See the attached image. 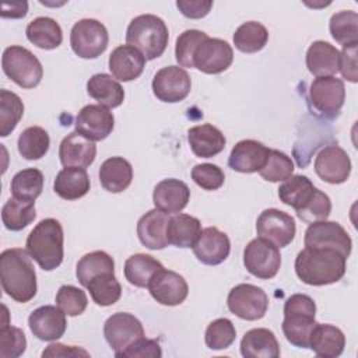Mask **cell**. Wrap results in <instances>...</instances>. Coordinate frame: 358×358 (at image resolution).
<instances>
[{"label":"cell","mask_w":358,"mask_h":358,"mask_svg":"<svg viewBox=\"0 0 358 358\" xmlns=\"http://www.w3.org/2000/svg\"><path fill=\"white\" fill-rule=\"evenodd\" d=\"M28 250L6 249L0 255V281L3 291L15 302L25 303L36 295V273Z\"/></svg>","instance_id":"1"},{"label":"cell","mask_w":358,"mask_h":358,"mask_svg":"<svg viewBox=\"0 0 358 358\" xmlns=\"http://www.w3.org/2000/svg\"><path fill=\"white\" fill-rule=\"evenodd\" d=\"M295 273L308 285H329L340 281L347 268V257L336 249L305 248L295 259Z\"/></svg>","instance_id":"2"},{"label":"cell","mask_w":358,"mask_h":358,"mask_svg":"<svg viewBox=\"0 0 358 358\" xmlns=\"http://www.w3.org/2000/svg\"><path fill=\"white\" fill-rule=\"evenodd\" d=\"M63 228L55 218L39 221L29 232L25 246L29 256L45 271L57 268L64 256Z\"/></svg>","instance_id":"3"},{"label":"cell","mask_w":358,"mask_h":358,"mask_svg":"<svg viewBox=\"0 0 358 358\" xmlns=\"http://www.w3.org/2000/svg\"><path fill=\"white\" fill-rule=\"evenodd\" d=\"M316 303L305 294L291 295L284 305L282 333L288 343L299 348H308L317 322L315 320Z\"/></svg>","instance_id":"4"},{"label":"cell","mask_w":358,"mask_h":358,"mask_svg":"<svg viewBox=\"0 0 358 358\" xmlns=\"http://www.w3.org/2000/svg\"><path fill=\"white\" fill-rule=\"evenodd\" d=\"M169 32L162 18L154 14H141L134 17L126 31L127 45L143 53L145 60L159 57L168 45Z\"/></svg>","instance_id":"5"},{"label":"cell","mask_w":358,"mask_h":358,"mask_svg":"<svg viewBox=\"0 0 358 358\" xmlns=\"http://www.w3.org/2000/svg\"><path fill=\"white\" fill-rule=\"evenodd\" d=\"M1 67L11 81L25 90L36 87L43 77V67L39 59L31 50L18 45L4 49Z\"/></svg>","instance_id":"6"},{"label":"cell","mask_w":358,"mask_h":358,"mask_svg":"<svg viewBox=\"0 0 358 358\" xmlns=\"http://www.w3.org/2000/svg\"><path fill=\"white\" fill-rule=\"evenodd\" d=\"M109 35L102 22L94 18L77 21L70 32L73 52L81 59H96L108 48Z\"/></svg>","instance_id":"7"},{"label":"cell","mask_w":358,"mask_h":358,"mask_svg":"<svg viewBox=\"0 0 358 358\" xmlns=\"http://www.w3.org/2000/svg\"><path fill=\"white\" fill-rule=\"evenodd\" d=\"M243 264L252 275L270 280L277 275L281 267L280 249L264 238H255L243 250Z\"/></svg>","instance_id":"8"},{"label":"cell","mask_w":358,"mask_h":358,"mask_svg":"<svg viewBox=\"0 0 358 358\" xmlns=\"http://www.w3.org/2000/svg\"><path fill=\"white\" fill-rule=\"evenodd\" d=\"M309 101L322 116L336 117L345 101V87L341 78L334 76L316 77L309 87Z\"/></svg>","instance_id":"9"},{"label":"cell","mask_w":358,"mask_h":358,"mask_svg":"<svg viewBox=\"0 0 358 358\" xmlns=\"http://www.w3.org/2000/svg\"><path fill=\"white\" fill-rule=\"evenodd\" d=\"M228 309L243 320L262 319L268 308L267 294L253 284L235 285L227 298Z\"/></svg>","instance_id":"10"},{"label":"cell","mask_w":358,"mask_h":358,"mask_svg":"<svg viewBox=\"0 0 358 358\" xmlns=\"http://www.w3.org/2000/svg\"><path fill=\"white\" fill-rule=\"evenodd\" d=\"M305 248L336 249L347 259L351 255L352 241L348 232L336 221L312 222L305 231Z\"/></svg>","instance_id":"11"},{"label":"cell","mask_w":358,"mask_h":358,"mask_svg":"<svg viewBox=\"0 0 358 358\" xmlns=\"http://www.w3.org/2000/svg\"><path fill=\"white\" fill-rule=\"evenodd\" d=\"M234 60L232 46L220 38L207 36L193 53V67L206 74L225 71Z\"/></svg>","instance_id":"12"},{"label":"cell","mask_w":358,"mask_h":358,"mask_svg":"<svg viewBox=\"0 0 358 358\" xmlns=\"http://www.w3.org/2000/svg\"><path fill=\"white\" fill-rule=\"evenodd\" d=\"M103 336L116 355L136 340L144 337V327L134 315L117 312L106 319L103 324Z\"/></svg>","instance_id":"13"},{"label":"cell","mask_w":358,"mask_h":358,"mask_svg":"<svg viewBox=\"0 0 358 358\" xmlns=\"http://www.w3.org/2000/svg\"><path fill=\"white\" fill-rule=\"evenodd\" d=\"M256 232L260 238L273 242L278 248L289 245L296 234L295 220L285 211L266 208L256 221Z\"/></svg>","instance_id":"14"},{"label":"cell","mask_w":358,"mask_h":358,"mask_svg":"<svg viewBox=\"0 0 358 358\" xmlns=\"http://www.w3.org/2000/svg\"><path fill=\"white\" fill-rule=\"evenodd\" d=\"M190 88V76L179 66L162 67L152 78V92L162 102H180L189 95Z\"/></svg>","instance_id":"15"},{"label":"cell","mask_w":358,"mask_h":358,"mask_svg":"<svg viewBox=\"0 0 358 358\" xmlns=\"http://www.w3.org/2000/svg\"><path fill=\"white\" fill-rule=\"evenodd\" d=\"M315 172L327 183H344L351 173V159L340 145H326L315 158Z\"/></svg>","instance_id":"16"},{"label":"cell","mask_w":358,"mask_h":358,"mask_svg":"<svg viewBox=\"0 0 358 358\" xmlns=\"http://www.w3.org/2000/svg\"><path fill=\"white\" fill-rule=\"evenodd\" d=\"M192 249L199 262L207 266H217L229 256L231 242L225 232L215 227H207L200 231Z\"/></svg>","instance_id":"17"},{"label":"cell","mask_w":358,"mask_h":358,"mask_svg":"<svg viewBox=\"0 0 358 358\" xmlns=\"http://www.w3.org/2000/svg\"><path fill=\"white\" fill-rule=\"evenodd\" d=\"M76 131L92 141L106 138L113 127V113L102 105H85L76 117Z\"/></svg>","instance_id":"18"},{"label":"cell","mask_w":358,"mask_h":358,"mask_svg":"<svg viewBox=\"0 0 358 358\" xmlns=\"http://www.w3.org/2000/svg\"><path fill=\"white\" fill-rule=\"evenodd\" d=\"M147 288L158 303L166 306L180 305L189 294V285L186 280L180 274L165 268L152 277Z\"/></svg>","instance_id":"19"},{"label":"cell","mask_w":358,"mask_h":358,"mask_svg":"<svg viewBox=\"0 0 358 358\" xmlns=\"http://www.w3.org/2000/svg\"><path fill=\"white\" fill-rule=\"evenodd\" d=\"M28 326L36 338L42 341H55L60 338L67 329L66 313L59 306H39L31 312Z\"/></svg>","instance_id":"20"},{"label":"cell","mask_w":358,"mask_h":358,"mask_svg":"<svg viewBox=\"0 0 358 358\" xmlns=\"http://www.w3.org/2000/svg\"><path fill=\"white\" fill-rule=\"evenodd\" d=\"M270 154V148L256 140H241L231 150L228 165L241 173L259 172Z\"/></svg>","instance_id":"21"},{"label":"cell","mask_w":358,"mask_h":358,"mask_svg":"<svg viewBox=\"0 0 358 358\" xmlns=\"http://www.w3.org/2000/svg\"><path fill=\"white\" fill-rule=\"evenodd\" d=\"M96 157V145L92 140L73 131L59 145V158L64 168H88Z\"/></svg>","instance_id":"22"},{"label":"cell","mask_w":358,"mask_h":358,"mask_svg":"<svg viewBox=\"0 0 358 358\" xmlns=\"http://www.w3.org/2000/svg\"><path fill=\"white\" fill-rule=\"evenodd\" d=\"M108 66L113 78L127 83L141 76L145 67V57L136 48L120 45L112 50Z\"/></svg>","instance_id":"23"},{"label":"cell","mask_w":358,"mask_h":358,"mask_svg":"<svg viewBox=\"0 0 358 358\" xmlns=\"http://www.w3.org/2000/svg\"><path fill=\"white\" fill-rule=\"evenodd\" d=\"M190 189L189 186L175 178L164 179L154 187L152 201L155 208L166 214L180 213L189 203Z\"/></svg>","instance_id":"24"},{"label":"cell","mask_w":358,"mask_h":358,"mask_svg":"<svg viewBox=\"0 0 358 358\" xmlns=\"http://www.w3.org/2000/svg\"><path fill=\"white\" fill-rule=\"evenodd\" d=\"M169 222V215L158 208L147 211L137 222V236L140 242L151 249L159 250L166 248V227Z\"/></svg>","instance_id":"25"},{"label":"cell","mask_w":358,"mask_h":358,"mask_svg":"<svg viewBox=\"0 0 358 358\" xmlns=\"http://www.w3.org/2000/svg\"><path fill=\"white\" fill-rule=\"evenodd\" d=\"M187 141L193 154L199 158L215 157L227 144L222 131L210 123L190 127L187 131Z\"/></svg>","instance_id":"26"},{"label":"cell","mask_w":358,"mask_h":358,"mask_svg":"<svg viewBox=\"0 0 358 358\" xmlns=\"http://www.w3.org/2000/svg\"><path fill=\"white\" fill-rule=\"evenodd\" d=\"M241 354L245 358H278L281 351L275 334L268 329L257 327L243 334Z\"/></svg>","instance_id":"27"},{"label":"cell","mask_w":358,"mask_h":358,"mask_svg":"<svg viewBox=\"0 0 358 358\" xmlns=\"http://www.w3.org/2000/svg\"><path fill=\"white\" fill-rule=\"evenodd\" d=\"M306 67L315 77L334 76L340 67V50L329 42L315 41L306 52Z\"/></svg>","instance_id":"28"},{"label":"cell","mask_w":358,"mask_h":358,"mask_svg":"<svg viewBox=\"0 0 358 358\" xmlns=\"http://www.w3.org/2000/svg\"><path fill=\"white\" fill-rule=\"evenodd\" d=\"M345 347L344 333L333 324L317 323L309 340V348L322 358H336Z\"/></svg>","instance_id":"29"},{"label":"cell","mask_w":358,"mask_h":358,"mask_svg":"<svg viewBox=\"0 0 358 358\" xmlns=\"http://www.w3.org/2000/svg\"><path fill=\"white\" fill-rule=\"evenodd\" d=\"M98 175L105 190L120 193L130 186L133 180V168L123 157H110L102 162Z\"/></svg>","instance_id":"30"},{"label":"cell","mask_w":358,"mask_h":358,"mask_svg":"<svg viewBox=\"0 0 358 358\" xmlns=\"http://www.w3.org/2000/svg\"><path fill=\"white\" fill-rule=\"evenodd\" d=\"M91 182L84 168H63L55 178L53 190L64 200H77L85 196Z\"/></svg>","instance_id":"31"},{"label":"cell","mask_w":358,"mask_h":358,"mask_svg":"<svg viewBox=\"0 0 358 358\" xmlns=\"http://www.w3.org/2000/svg\"><path fill=\"white\" fill-rule=\"evenodd\" d=\"M87 92L105 108H117L123 103L124 90L112 76L105 73L94 74L87 81Z\"/></svg>","instance_id":"32"},{"label":"cell","mask_w":358,"mask_h":358,"mask_svg":"<svg viewBox=\"0 0 358 358\" xmlns=\"http://www.w3.org/2000/svg\"><path fill=\"white\" fill-rule=\"evenodd\" d=\"M201 231V222L199 218L189 214H175L169 217L166 227L168 243L176 248H192Z\"/></svg>","instance_id":"33"},{"label":"cell","mask_w":358,"mask_h":358,"mask_svg":"<svg viewBox=\"0 0 358 358\" xmlns=\"http://www.w3.org/2000/svg\"><path fill=\"white\" fill-rule=\"evenodd\" d=\"M25 34L31 43L45 50L56 49L63 41V32L59 22L50 17L34 18L27 25Z\"/></svg>","instance_id":"34"},{"label":"cell","mask_w":358,"mask_h":358,"mask_svg":"<svg viewBox=\"0 0 358 358\" xmlns=\"http://www.w3.org/2000/svg\"><path fill=\"white\" fill-rule=\"evenodd\" d=\"M162 268L164 266L151 255L136 253L124 262V277L131 285L145 288Z\"/></svg>","instance_id":"35"},{"label":"cell","mask_w":358,"mask_h":358,"mask_svg":"<svg viewBox=\"0 0 358 358\" xmlns=\"http://www.w3.org/2000/svg\"><path fill=\"white\" fill-rule=\"evenodd\" d=\"M316 189L308 176L292 175L280 185L278 197L284 204L298 211L312 199Z\"/></svg>","instance_id":"36"},{"label":"cell","mask_w":358,"mask_h":358,"mask_svg":"<svg viewBox=\"0 0 358 358\" xmlns=\"http://www.w3.org/2000/svg\"><path fill=\"white\" fill-rule=\"evenodd\" d=\"M36 217L35 201L8 199L1 208V221L8 231H21Z\"/></svg>","instance_id":"37"},{"label":"cell","mask_w":358,"mask_h":358,"mask_svg":"<svg viewBox=\"0 0 358 358\" xmlns=\"http://www.w3.org/2000/svg\"><path fill=\"white\" fill-rule=\"evenodd\" d=\"M13 197L25 201H35L43 190V173L36 168H27L17 172L11 179Z\"/></svg>","instance_id":"38"},{"label":"cell","mask_w":358,"mask_h":358,"mask_svg":"<svg viewBox=\"0 0 358 358\" xmlns=\"http://www.w3.org/2000/svg\"><path fill=\"white\" fill-rule=\"evenodd\" d=\"M103 273H115L113 259L103 250H95L84 255L76 267V275L81 285L87 284L96 275Z\"/></svg>","instance_id":"39"},{"label":"cell","mask_w":358,"mask_h":358,"mask_svg":"<svg viewBox=\"0 0 358 358\" xmlns=\"http://www.w3.org/2000/svg\"><path fill=\"white\" fill-rule=\"evenodd\" d=\"M268 41V31L257 21H248L239 25L234 34V45L243 53L262 50Z\"/></svg>","instance_id":"40"},{"label":"cell","mask_w":358,"mask_h":358,"mask_svg":"<svg viewBox=\"0 0 358 358\" xmlns=\"http://www.w3.org/2000/svg\"><path fill=\"white\" fill-rule=\"evenodd\" d=\"M18 152L25 159H41L49 150L50 138L48 131L41 126H31L18 136Z\"/></svg>","instance_id":"41"},{"label":"cell","mask_w":358,"mask_h":358,"mask_svg":"<svg viewBox=\"0 0 358 358\" xmlns=\"http://www.w3.org/2000/svg\"><path fill=\"white\" fill-rule=\"evenodd\" d=\"M92 301L99 306H110L122 296V285L115 273H103L94 277L85 287Z\"/></svg>","instance_id":"42"},{"label":"cell","mask_w":358,"mask_h":358,"mask_svg":"<svg viewBox=\"0 0 358 358\" xmlns=\"http://www.w3.org/2000/svg\"><path fill=\"white\" fill-rule=\"evenodd\" d=\"M27 350V338L21 329L8 323V310L3 305V320L0 327V358H18Z\"/></svg>","instance_id":"43"},{"label":"cell","mask_w":358,"mask_h":358,"mask_svg":"<svg viewBox=\"0 0 358 358\" xmlns=\"http://www.w3.org/2000/svg\"><path fill=\"white\" fill-rule=\"evenodd\" d=\"M329 28L337 43L343 46L358 43V14L355 11L343 10L333 14Z\"/></svg>","instance_id":"44"},{"label":"cell","mask_w":358,"mask_h":358,"mask_svg":"<svg viewBox=\"0 0 358 358\" xmlns=\"http://www.w3.org/2000/svg\"><path fill=\"white\" fill-rule=\"evenodd\" d=\"M24 115V103L21 98L8 91H0V136L7 137L17 127Z\"/></svg>","instance_id":"45"},{"label":"cell","mask_w":358,"mask_h":358,"mask_svg":"<svg viewBox=\"0 0 358 358\" xmlns=\"http://www.w3.org/2000/svg\"><path fill=\"white\" fill-rule=\"evenodd\" d=\"M235 337L236 330L234 323L227 317H220L207 326L204 341L210 350H225L231 347Z\"/></svg>","instance_id":"46"},{"label":"cell","mask_w":358,"mask_h":358,"mask_svg":"<svg viewBox=\"0 0 358 358\" xmlns=\"http://www.w3.org/2000/svg\"><path fill=\"white\" fill-rule=\"evenodd\" d=\"M294 162L282 151L270 150L268 158L264 166L259 171L260 176L267 182H282L292 176Z\"/></svg>","instance_id":"47"},{"label":"cell","mask_w":358,"mask_h":358,"mask_svg":"<svg viewBox=\"0 0 358 358\" xmlns=\"http://www.w3.org/2000/svg\"><path fill=\"white\" fill-rule=\"evenodd\" d=\"M208 35L199 29H186L183 31L175 45V57L179 66L193 69V53L196 48L207 38Z\"/></svg>","instance_id":"48"},{"label":"cell","mask_w":358,"mask_h":358,"mask_svg":"<svg viewBox=\"0 0 358 358\" xmlns=\"http://www.w3.org/2000/svg\"><path fill=\"white\" fill-rule=\"evenodd\" d=\"M56 305L67 316H78L85 310L88 299L81 288L74 285H62L56 294Z\"/></svg>","instance_id":"49"},{"label":"cell","mask_w":358,"mask_h":358,"mask_svg":"<svg viewBox=\"0 0 358 358\" xmlns=\"http://www.w3.org/2000/svg\"><path fill=\"white\" fill-rule=\"evenodd\" d=\"M330 211H331L330 197L324 192L316 189L312 199L301 210L296 211V215L302 221L312 224V222L327 220V217L330 215Z\"/></svg>","instance_id":"50"},{"label":"cell","mask_w":358,"mask_h":358,"mask_svg":"<svg viewBox=\"0 0 358 358\" xmlns=\"http://www.w3.org/2000/svg\"><path fill=\"white\" fill-rule=\"evenodd\" d=\"M192 179L204 190H217L224 185L225 175L215 164H197L192 169Z\"/></svg>","instance_id":"51"},{"label":"cell","mask_w":358,"mask_h":358,"mask_svg":"<svg viewBox=\"0 0 358 358\" xmlns=\"http://www.w3.org/2000/svg\"><path fill=\"white\" fill-rule=\"evenodd\" d=\"M117 358H161L162 350L158 341L141 337L127 348L116 354Z\"/></svg>","instance_id":"52"},{"label":"cell","mask_w":358,"mask_h":358,"mask_svg":"<svg viewBox=\"0 0 358 358\" xmlns=\"http://www.w3.org/2000/svg\"><path fill=\"white\" fill-rule=\"evenodd\" d=\"M357 52H358V43L350 45V46H343V50L340 52L338 71H341L343 78L348 80L350 83H357L358 81Z\"/></svg>","instance_id":"53"},{"label":"cell","mask_w":358,"mask_h":358,"mask_svg":"<svg viewBox=\"0 0 358 358\" xmlns=\"http://www.w3.org/2000/svg\"><path fill=\"white\" fill-rule=\"evenodd\" d=\"M176 7L185 17L197 20V18L206 17L210 13L213 7V1L211 0H178Z\"/></svg>","instance_id":"54"},{"label":"cell","mask_w":358,"mask_h":358,"mask_svg":"<svg viewBox=\"0 0 358 358\" xmlns=\"http://www.w3.org/2000/svg\"><path fill=\"white\" fill-rule=\"evenodd\" d=\"M42 357H63V358H67V357H90V352L83 350V348H78V347H74V345H64V344H60V343H53L50 345L46 347V350H43L42 352Z\"/></svg>","instance_id":"55"},{"label":"cell","mask_w":358,"mask_h":358,"mask_svg":"<svg viewBox=\"0 0 358 358\" xmlns=\"http://www.w3.org/2000/svg\"><path fill=\"white\" fill-rule=\"evenodd\" d=\"M28 3L27 1H4L1 4V17L3 18H22L27 15Z\"/></svg>","instance_id":"56"}]
</instances>
